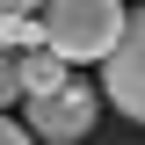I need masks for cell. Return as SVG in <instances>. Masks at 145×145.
<instances>
[{
	"instance_id": "6da1fadb",
	"label": "cell",
	"mask_w": 145,
	"mask_h": 145,
	"mask_svg": "<svg viewBox=\"0 0 145 145\" xmlns=\"http://www.w3.org/2000/svg\"><path fill=\"white\" fill-rule=\"evenodd\" d=\"M44 7V44L65 65H102V51L123 29V0H36Z\"/></svg>"
},
{
	"instance_id": "7a4b0ae2",
	"label": "cell",
	"mask_w": 145,
	"mask_h": 145,
	"mask_svg": "<svg viewBox=\"0 0 145 145\" xmlns=\"http://www.w3.org/2000/svg\"><path fill=\"white\" fill-rule=\"evenodd\" d=\"M94 109H102V94L80 87V80H65L51 94H22V131L44 138V145H72V138L94 131Z\"/></svg>"
},
{
	"instance_id": "3957f363",
	"label": "cell",
	"mask_w": 145,
	"mask_h": 145,
	"mask_svg": "<svg viewBox=\"0 0 145 145\" xmlns=\"http://www.w3.org/2000/svg\"><path fill=\"white\" fill-rule=\"evenodd\" d=\"M102 102H116L131 123H145V7H131L116 44L102 51Z\"/></svg>"
},
{
	"instance_id": "277c9868",
	"label": "cell",
	"mask_w": 145,
	"mask_h": 145,
	"mask_svg": "<svg viewBox=\"0 0 145 145\" xmlns=\"http://www.w3.org/2000/svg\"><path fill=\"white\" fill-rule=\"evenodd\" d=\"M15 80H22V94H51V87H65V58L51 44H29V51H15Z\"/></svg>"
},
{
	"instance_id": "5b68a950",
	"label": "cell",
	"mask_w": 145,
	"mask_h": 145,
	"mask_svg": "<svg viewBox=\"0 0 145 145\" xmlns=\"http://www.w3.org/2000/svg\"><path fill=\"white\" fill-rule=\"evenodd\" d=\"M29 44H44V22H36V7H22V15H0V51H29Z\"/></svg>"
},
{
	"instance_id": "8992f818",
	"label": "cell",
	"mask_w": 145,
	"mask_h": 145,
	"mask_svg": "<svg viewBox=\"0 0 145 145\" xmlns=\"http://www.w3.org/2000/svg\"><path fill=\"white\" fill-rule=\"evenodd\" d=\"M22 102V80H15V51H0V109Z\"/></svg>"
},
{
	"instance_id": "52a82bcc",
	"label": "cell",
	"mask_w": 145,
	"mask_h": 145,
	"mask_svg": "<svg viewBox=\"0 0 145 145\" xmlns=\"http://www.w3.org/2000/svg\"><path fill=\"white\" fill-rule=\"evenodd\" d=\"M29 138V131H22V116H7V109H0V145H22Z\"/></svg>"
},
{
	"instance_id": "ba28073f",
	"label": "cell",
	"mask_w": 145,
	"mask_h": 145,
	"mask_svg": "<svg viewBox=\"0 0 145 145\" xmlns=\"http://www.w3.org/2000/svg\"><path fill=\"white\" fill-rule=\"evenodd\" d=\"M22 7H36V0H0V15H22Z\"/></svg>"
}]
</instances>
